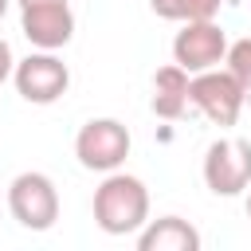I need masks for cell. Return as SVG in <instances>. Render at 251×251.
<instances>
[{"instance_id":"6da1fadb","label":"cell","mask_w":251,"mask_h":251,"mask_svg":"<svg viewBox=\"0 0 251 251\" xmlns=\"http://www.w3.org/2000/svg\"><path fill=\"white\" fill-rule=\"evenodd\" d=\"M149 220V188L129 173H106L94 188V224L106 235H129Z\"/></svg>"},{"instance_id":"7a4b0ae2","label":"cell","mask_w":251,"mask_h":251,"mask_svg":"<svg viewBox=\"0 0 251 251\" xmlns=\"http://www.w3.org/2000/svg\"><path fill=\"white\" fill-rule=\"evenodd\" d=\"M247 102V86L224 67H212V71H200L188 78V106H196L208 122L216 126H235L239 110Z\"/></svg>"},{"instance_id":"3957f363","label":"cell","mask_w":251,"mask_h":251,"mask_svg":"<svg viewBox=\"0 0 251 251\" xmlns=\"http://www.w3.org/2000/svg\"><path fill=\"white\" fill-rule=\"evenodd\" d=\"M129 129L118 118H90L78 133H75V157L82 169L90 173H114L126 165L129 157Z\"/></svg>"},{"instance_id":"277c9868","label":"cell","mask_w":251,"mask_h":251,"mask_svg":"<svg viewBox=\"0 0 251 251\" xmlns=\"http://www.w3.org/2000/svg\"><path fill=\"white\" fill-rule=\"evenodd\" d=\"M8 212L27 231H47L59 220V188L47 173H20L8 184Z\"/></svg>"},{"instance_id":"5b68a950","label":"cell","mask_w":251,"mask_h":251,"mask_svg":"<svg viewBox=\"0 0 251 251\" xmlns=\"http://www.w3.org/2000/svg\"><path fill=\"white\" fill-rule=\"evenodd\" d=\"M12 82L20 90L24 102H35V106H51L67 94L71 86V71L67 63L55 55V51H35L27 59H20L12 67Z\"/></svg>"},{"instance_id":"8992f818","label":"cell","mask_w":251,"mask_h":251,"mask_svg":"<svg viewBox=\"0 0 251 251\" xmlns=\"http://www.w3.org/2000/svg\"><path fill=\"white\" fill-rule=\"evenodd\" d=\"M204 184L216 196H239L251 184V141L220 137L204 153Z\"/></svg>"},{"instance_id":"52a82bcc","label":"cell","mask_w":251,"mask_h":251,"mask_svg":"<svg viewBox=\"0 0 251 251\" xmlns=\"http://www.w3.org/2000/svg\"><path fill=\"white\" fill-rule=\"evenodd\" d=\"M224 51H227V35H224V27L216 20H188L173 39V63L184 67L188 75L220 67Z\"/></svg>"},{"instance_id":"ba28073f","label":"cell","mask_w":251,"mask_h":251,"mask_svg":"<svg viewBox=\"0 0 251 251\" xmlns=\"http://www.w3.org/2000/svg\"><path fill=\"white\" fill-rule=\"evenodd\" d=\"M20 31H24V39L31 47L59 51L75 35V12H71L67 0H59V4H27V8H20Z\"/></svg>"},{"instance_id":"9c48e42d","label":"cell","mask_w":251,"mask_h":251,"mask_svg":"<svg viewBox=\"0 0 251 251\" xmlns=\"http://www.w3.org/2000/svg\"><path fill=\"white\" fill-rule=\"evenodd\" d=\"M137 247L141 251H200V231L180 216H161L137 227Z\"/></svg>"},{"instance_id":"30bf717a","label":"cell","mask_w":251,"mask_h":251,"mask_svg":"<svg viewBox=\"0 0 251 251\" xmlns=\"http://www.w3.org/2000/svg\"><path fill=\"white\" fill-rule=\"evenodd\" d=\"M188 71L184 67H176V63H169V67H161L157 75H153V114L157 118H169V122H176L184 110H188Z\"/></svg>"},{"instance_id":"8fae6325","label":"cell","mask_w":251,"mask_h":251,"mask_svg":"<svg viewBox=\"0 0 251 251\" xmlns=\"http://www.w3.org/2000/svg\"><path fill=\"white\" fill-rule=\"evenodd\" d=\"M224 0H149V8L161 16V20H176V24H188V20H216Z\"/></svg>"},{"instance_id":"7c38bea8","label":"cell","mask_w":251,"mask_h":251,"mask_svg":"<svg viewBox=\"0 0 251 251\" xmlns=\"http://www.w3.org/2000/svg\"><path fill=\"white\" fill-rule=\"evenodd\" d=\"M224 67L251 90V35L247 39H235V43H227V51H224Z\"/></svg>"},{"instance_id":"4fadbf2b","label":"cell","mask_w":251,"mask_h":251,"mask_svg":"<svg viewBox=\"0 0 251 251\" xmlns=\"http://www.w3.org/2000/svg\"><path fill=\"white\" fill-rule=\"evenodd\" d=\"M12 67H16V59H12V47H8V39H0V86L12 78Z\"/></svg>"},{"instance_id":"5bb4252c","label":"cell","mask_w":251,"mask_h":251,"mask_svg":"<svg viewBox=\"0 0 251 251\" xmlns=\"http://www.w3.org/2000/svg\"><path fill=\"white\" fill-rule=\"evenodd\" d=\"M20 8H27V4H59V0H16Z\"/></svg>"},{"instance_id":"9a60e30c","label":"cell","mask_w":251,"mask_h":251,"mask_svg":"<svg viewBox=\"0 0 251 251\" xmlns=\"http://www.w3.org/2000/svg\"><path fill=\"white\" fill-rule=\"evenodd\" d=\"M247 220H251V184H247Z\"/></svg>"},{"instance_id":"2e32d148","label":"cell","mask_w":251,"mask_h":251,"mask_svg":"<svg viewBox=\"0 0 251 251\" xmlns=\"http://www.w3.org/2000/svg\"><path fill=\"white\" fill-rule=\"evenodd\" d=\"M8 4H12V0H0V20H4V12H8Z\"/></svg>"}]
</instances>
